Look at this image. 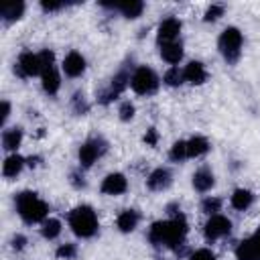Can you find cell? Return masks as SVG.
Here are the masks:
<instances>
[{
  "label": "cell",
  "instance_id": "1",
  "mask_svg": "<svg viewBox=\"0 0 260 260\" xmlns=\"http://www.w3.org/2000/svg\"><path fill=\"white\" fill-rule=\"evenodd\" d=\"M16 209L26 223H37V221L45 219L47 211H49L47 203L41 201L37 197V193H32V191H22L20 195H16Z\"/></svg>",
  "mask_w": 260,
  "mask_h": 260
},
{
  "label": "cell",
  "instance_id": "2",
  "mask_svg": "<svg viewBox=\"0 0 260 260\" xmlns=\"http://www.w3.org/2000/svg\"><path fill=\"white\" fill-rule=\"evenodd\" d=\"M69 225L75 236L79 238H91L98 232V217L95 211L87 205H79L69 213Z\"/></svg>",
  "mask_w": 260,
  "mask_h": 260
},
{
  "label": "cell",
  "instance_id": "3",
  "mask_svg": "<svg viewBox=\"0 0 260 260\" xmlns=\"http://www.w3.org/2000/svg\"><path fill=\"white\" fill-rule=\"evenodd\" d=\"M240 49H242V32L238 28H234V26L225 28L221 32V37H219V51L225 57V61H230V63L238 61Z\"/></svg>",
  "mask_w": 260,
  "mask_h": 260
},
{
  "label": "cell",
  "instance_id": "4",
  "mask_svg": "<svg viewBox=\"0 0 260 260\" xmlns=\"http://www.w3.org/2000/svg\"><path fill=\"white\" fill-rule=\"evenodd\" d=\"M130 85L136 93L140 95H148V93H154L156 87H158V77L156 73L150 69V67H138L130 79Z\"/></svg>",
  "mask_w": 260,
  "mask_h": 260
},
{
  "label": "cell",
  "instance_id": "5",
  "mask_svg": "<svg viewBox=\"0 0 260 260\" xmlns=\"http://www.w3.org/2000/svg\"><path fill=\"white\" fill-rule=\"evenodd\" d=\"M106 140H102V138H89L87 142H83L81 144V148H79V162L83 165V167H91L104 152H106Z\"/></svg>",
  "mask_w": 260,
  "mask_h": 260
},
{
  "label": "cell",
  "instance_id": "6",
  "mask_svg": "<svg viewBox=\"0 0 260 260\" xmlns=\"http://www.w3.org/2000/svg\"><path fill=\"white\" fill-rule=\"evenodd\" d=\"M185 234H187V219H185L183 213H179V215H175V217L169 221V232H167V244H165V246L175 248L177 244L183 242Z\"/></svg>",
  "mask_w": 260,
  "mask_h": 260
},
{
  "label": "cell",
  "instance_id": "7",
  "mask_svg": "<svg viewBox=\"0 0 260 260\" xmlns=\"http://www.w3.org/2000/svg\"><path fill=\"white\" fill-rule=\"evenodd\" d=\"M238 260H260V228L248 240H244L236 250Z\"/></svg>",
  "mask_w": 260,
  "mask_h": 260
},
{
  "label": "cell",
  "instance_id": "8",
  "mask_svg": "<svg viewBox=\"0 0 260 260\" xmlns=\"http://www.w3.org/2000/svg\"><path fill=\"white\" fill-rule=\"evenodd\" d=\"M230 230H232V221H230L228 217L215 213V215H211L209 221L205 223V238H207V240H217V238L230 234Z\"/></svg>",
  "mask_w": 260,
  "mask_h": 260
},
{
  "label": "cell",
  "instance_id": "9",
  "mask_svg": "<svg viewBox=\"0 0 260 260\" xmlns=\"http://www.w3.org/2000/svg\"><path fill=\"white\" fill-rule=\"evenodd\" d=\"M16 71H18V75H22V77H32V75L41 73L39 55L30 53V51H24V53L18 57V63H16Z\"/></svg>",
  "mask_w": 260,
  "mask_h": 260
},
{
  "label": "cell",
  "instance_id": "10",
  "mask_svg": "<svg viewBox=\"0 0 260 260\" xmlns=\"http://www.w3.org/2000/svg\"><path fill=\"white\" fill-rule=\"evenodd\" d=\"M181 32V22L177 20V18H167V20H162L160 22V26H158V43L160 45H165V43H173L175 39H177V35Z\"/></svg>",
  "mask_w": 260,
  "mask_h": 260
},
{
  "label": "cell",
  "instance_id": "11",
  "mask_svg": "<svg viewBox=\"0 0 260 260\" xmlns=\"http://www.w3.org/2000/svg\"><path fill=\"white\" fill-rule=\"evenodd\" d=\"M126 187H128V181L120 173H112L102 181V191L108 195H120L126 191Z\"/></svg>",
  "mask_w": 260,
  "mask_h": 260
},
{
  "label": "cell",
  "instance_id": "12",
  "mask_svg": "<svg viewBox=\"0 0 260 260\" xmlns=\"http://www.w3.org/2000/svg\"><path fill=\"white\" fill-rule=\"evenodd\" d=\"M83 69H85V59H83L77 51H71V53L65 57V61H63V71H65L69 77H77V75L83 73Z\"/></svg>",
  "mask_w": 260,
  "mask_h": 260
},
{
  "label": "cell",
  "instance_id": "13",
  "mask_svg": "<svg viewBox=\"0 0 260 260\" xmlns=\"http://www.w3.org/2000/svg\"><path fill=\"white\" fill-rule=\"evenodd\" d=\"M183 75H185V81L193 83V85H199L205 81L207 73H205V67L199 63V61H191L185 69H183Z\"/></svg>",
  "mask_w": 260,
  "mask_h": 260
},
{
  "label": "cell",
  "instance_id": "14",
  "mask_svg": "<svg viewBox=\"0 0 260 260\" xmlns=\"http://www.w3.org/2000/svg\"><path fill=\"white\" fill-rule=\"evenodd\" d=\"M146 185H148V189H152V191H162V189H167V187L171 185V173H169L167 169H156V171L150 173Z\"/></svg>",
  "mask_w": 260,
  "mask_h": 260
},
{
  "label": "cell",
  "instance_id": "15",
  "mask_svg": "<svg viewBox=\"0 0 260 260\" xmlns=\"http://www.w3.org/2000/svg\"><path fill=\"white\" fill-rule=\"evenodd\" d=\"M160 57H162L167 63H171V65L179 63L181 57H183V47H181V43L173 41V43H165V45H160Z\"/></svg>",
  "mask_w": 260,
  "mask_h": 260
},
{
  "label": "cell",
  "instance_id": "16",
  "mask_svg": "<svg viewBox=\"0 0 260 260\" xmlns=\"http://www.w3.org/2000/svg\"><path fill=\"white\" fill-rule=\"evenodd\" d=\"M24 12V4L18 0V2H6L2 4L0 8V16L6 20V22H12V20H18Z\"/></svg>",
  "mask_w": 260,
  "mask_h": 260
},
{
  "label": "cell",
  "instance_id": "17",
  "mask_svg": "<svg viewBox=\"0 0 260 260\" xmlns=\"http://www.w3.org/2000/svg\"><path fill=\"white\" fill-rule=\"evenodd\" d=\"M193 187L197 191H207L213 187V175L209 169H199L195 175H193Z\"/></svg>",
  "mask_w": 260,
  "mask_h": 260
},
{
  "label": "cell",
  "instance_id": "18",
  "mask_svg": "<svg viewBox=\"0 0 260 260\" xmlns=\"http://www.w3.org/2000/svg\"><path fill=\"white\" fill-rule=\"evenodd\" d=\"M114 8H118L126 18H136V16H140L144 4L138 2V0H128V2H118V4H114Z\"/></svg>",
  "mask_w": 260,
  "mask_h": 260
},
{
  "label": "cell",
  "instance_id": "19",
  "mask_svg": "<svg viewBox=\"0 0 260 260\" xmlns=\"http://www.w3.org/2000/svg\"><path fill=\"white\" fill-rule=\"evenodd\" d=\"M24 167V158L18 156V154H10L6 160H4V167H2V173L4 177H16Z\"/></svg>",
  "mask_w": 260,
  "mask_h": 260
},
{
  "label": "cell",
  "instance_id": "20",
  "mask_svg": "<svg viewBox=\"0 0 260 260\" xmlns=\"http://www.w3.org/2000/svg\"><path fill=\"white\" fill-rule=\"evenodd\" d=\"M116 223H118L120 232H132L136 228V223H138V213L134 209H126V211H122L118 215V221Z\"/></svg>",
  "mask_w": 260,
  "mask_h": 260
},
{
  "label": "cell",
  "instance_id": "21",
  "mask_svg": "<svg viewBox=\"0 0 260 260\" xmlns=\"http://www.w3.org/2000/svg\"><path fill=\"white\" fill-rule=\"evenodd\" d=\"M43 75V89L47 91V93H57V89H59V85H61V79H59V73L55 71V67H51L49 71H45V73H41Z\"/></svg>",
  "mask_w": 260,
  "mask_h": 260
},
{
  "label": "cell",
  "instance_id": "22",
  "mask_svg": "<svg viewBox=\"0 0 260 260\" xmlns=\"http://www.w3.org/2000/svg\"><path fill=\"white\" fill-rule=\"evenodd\" d=\"M209 150V142L203 136H193L187 142V156H201Z\"/></svg>",
  "mask_w": 260,
  "mask_h": 260
},
{
  "label": "cell",
  "instance_id": "23",
  "mask_svg": "<svg viewBox=\"0 0 260 260\" xmlns=\"http://www.w3.org/2000/svg\"><path fill=\"white\" fill-rule=\"evenodd\" d=\"M167 232H169V221H154L148 238L152 244H167Z\"/></svg>",
  "mask_w": 260,
  "mask_h": 260
},
{
  "label": "cell",
  "instance_id": "24",
  "mask_svg": "<svg viewBox=\"0 0 260 260\" xmlns=\"http://www.w3.org/2000/svg\"><path fill=\"white\" fill-rule=\"evenodd\" d=\"M20 140H22V130L20 128H10L2 134V144H4L6 150H16Z\"/></svg>",
  "mask_w": 260,
  "mask_h": 260
},
{
  "label": "cell",
  "instance_id": "25",
  "mask_svg": "<svg viewBox=\"0 0 260 260\" xmlns=\"http://www.w3.org/2000/svg\"><path fill=\"white\" fill-rule=\"evenodd\" d=\"M252 199H254V195H252L248 189H236L234 195H232V205H234L236 209L244 211L246 207H250Z\"/></svg>",
  "mask_w": 260,
  "mask_h": 260
},
{
  "label": "cell",
  "instance_id": "26",
  "mask_svg": "<svg viewBox=\"0 0 260 260\" xmlns=\"http://www.w3.org/2000/svg\"><path fill=\"white\" fill-rule=\"evenodd\" d=\"M41 232H43V236L47 240H53V238H57L61 234V221L59 219H49V221H45Z\"/></svg>",
  "mask_w": 260,
  "mask_h": 260
},
{
  "label": "cell",
  "instance_id": "27",
  "mask_svg": "<svg viewBox=\"0 0 260 260\" xmlns=\"http://www.w3.org/2000/svg\"><path fill=\"white\" fill-rule=\"evenodd\" d=\"M183 79H185V75H183V71L179 69V67H171L167 73H165V83L167 85H181L183 83Z\"/></svg>",
  "mask_w": 260,
  "mask_h": 260
},
{
  "label": "cell",
  "instance_id": "28",
  "mask_svg": "<svg viewBox=\"0 0 260 260\" xmlns=\"http://www.w3.org/2000/svg\"><path fill=\"white\" fill-rule=\"evenodd\" d=\"M169 156L173 158V160H183L185 156H187V142L185 140H179V142H175L173 144V148H171V152H169Z\"/></svg>",
  "mask_w": 260,
  "mask_h": 260
},
{
  "label": "cell",
  "instance_id": "29",
  "mask_svg": "<svg viewBox=\"0 0 260 260\" xmlns=\"http://www.w3.org/2000/svg\"><path fill=\"white\" fill-rule=\"evenodd\" d=\"M53 61H55V55H53V51H49V49H45V51H41V53H39V63H41V73H45V71H49V69L53 67Z\"/></svg>",
  "mask_w": 260,
  "mask_h": 260
},
{
  "label": "cell",
  "instance_id": "30",
  "mask_svg": "<svg viewBox=\"0 0 260 260\" xmlns=\"http://www.w3.org/2000/svg\"><path fill=\"white\" fill-rule=\"evenodd\" d=\"M219 207H221V201H219L217 197H207V199L203 201V211L209 213V215H215V213L219 211Z\"/></svg>",
  "mask_w": 260,
  "mask_h": 260
},
{
  "label": "cell",
  "instance_id": "31",
  "mask_svg": "<svg viewBox=\"0 0 260 260\" xmlns=\"http://www.w3.org/2000/svg\"><path fill=\"white\" fill-rule=\"evenodd\" d=\"M75 254H77V250H75V246H73V244H63V246H59V248H57V256H59V258L69 260V258H73Z\"/></svg>",
  "mask_w": 260,
  "mask_h": 260
},
{
  "label": "cell",
  "instance_id": "32",
  "mask_svg": "<svg viewBox=\"0 0 260 260\" xmlns=\"http://www.w3.org/2000/svg\"><path fill=\"white\" fill-rule=\"evenodd\" d=\"M221 14H223V6L213 4V6L207 8V12H205V20H215V18H219Z\"/></svg>",
  "mask_w": 260,
  "mask_h": 260
},
{
  "label": "cell",
  "instance_id": "33",
  "mask_svg": "<svg viewBox=\"0 0 260 260\" xmlns=\"http://www.w3.org/2000/svg\"><path fill=\"white\" fill-rule=\"evenodd\" d=\"M134 116V106L130 104V102H124L122 106H120V120H130Z\"/></svg>",
  "mask_w": 260,
  "mask_h": 260
},
{
  "label": "cell",
  "instance_id": "34",
  "mask_svg": "<svg viewBox=\"0 0 260 260\" xmlns=\"http://www.w3.org/2000/svg\"><path fill=\"white\" fill-rule=\"evenodd\" d=\"M191 260H215V256H213V252L211 250H197V252H193L191 254Z\"/></svg>",
  "mask_w": 260,
  "mask_h": 260
},
{
  "label": "cell",
  "instance_id": "35",
  "mask_svg": "<svg viewBox=\"0 0 260 260\" xmlns=\"http://www.w3.org/2000/svg\"><path fill=\"white\" fill-rule=\"evenodd\" d=\"M156 140H158L156 130H154V128H148V130H146V134H144V142H146V144H150V146H154V144H156Z\"/></svg>",
  "mask_w": 260,
  "mask_h": 260
},
{
  "label": "cell",
  "instance_id": "36",
  "mask_svg": "<svg viewBox=\"0 0 260 260\" xmlns=\"http://www.w3.org/2000/svg\"><path fill=\"white\" fill-rule=\"evenodd\" d=\"M41 6H43V10L51 12V10H59V8L63 6V2H49V0H43V2H41Z\"/></svg>",
  "mask_w": 260,
  "mask_h": 260
},
{
  "label": "cell",
  "instance_id": "37",
  "mask_svg": "<svg viewBox=\"0 0 260 260\" xmlns=\"http://www.w3.org/2000/svg\"><path fill=\"white\" fill-rule=\"evenodd\" d=\"M24 242H26V240H24V236H14V240H12V246H14L16 250H20V248L24 246Z\"/></svg>",
  "mask_w": 260,
  "mask_h": 260
},
{
  "label": "cell",
  "instance_id": "38",
  "mask_svg": "<svg viewBox=\"0 0 260 260\" xmlns=\"http://www.w3.org/2000/svg\"><path fill=\"white\" fill-rule=\"evenodd\" d=\"M8 114H10V104H8V102H2V124L6 122Z\"/></svg>",
  "mask_w": 260,
  "mask_h": 260
}]
</instances>
